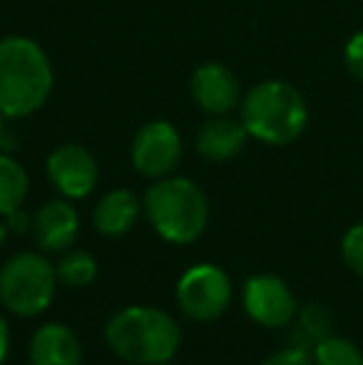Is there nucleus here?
I'll return each mask as SVG.
<instances>
[{
    "label": "nucleus",
    "instance_id": "19",
    "mask_svg": "<svg viewBox=\"0 0 363 365\" xmlns=\"http://www.w3.org/2000/svg\"><path fill=\"white\" fill-rule=\"evenodd\" d=\"M341 256H344V264L349 266L356 276H363V224H354L344 234Z\"/></svg>",
    "mask_w": 363,
    "mask_h": 365
},
{
    "label": "nucleus",
    "instance_id": "25",
    "mask_svg": "<svg viewBox=\"0 0 363 365\" xmlns=\"http://www.w3.org/2000/svg\"><path fill=\"white\" fill-rule=\"evenodd\" d=\"M160 365H172V361L170 363H160Z\"/></svg>",
    "mask_w": 363,
    "mask_h": 365
},
{
    "label": "nucleus",
    "instance_id": "1",
    "mask_svg": "<svg viewBox=\"0 0 363 365\" xmlns=\"http://www.w3.org/2000/svg\"><path fill=\"white\" fill-rule=\"evenodd\" d=\"M53 65L45 50L25 35L0 40V115L28 117L53 92Z\"/></svg>",
    "mask_w": 363,
    "mask_h": 365
},
{
    "label": "nucleus",
    "instance_id": "3",
    "mask_svg": "<svg viewBox=\"0 0 363 365\" xmlns=\"http://www.w3.org/2000/svg\"><path fill=\"white\" fill-rule=\"evenodd\" d=\"M239 120L249 137L272 147H286L304 135L309 105L291 82L264 80L239 102Z\"/></svg>",
    "mask_w": 363,
    "mask_h": 365
},
{
    "label": "nucleus",
    "instance_id": "5",
    "mask_svg": "<svg viewBox=\"0 0 363 365\" xmlns=\"http://www.w3.org/2000/svg\"><path fill=\"white\" fill-rule=\"evenodd\" d=\"M58 291V271L45 254L23 251L10 256L0 269V303L20 318L40 316Z\"/></svg>",
    "mask_w": 363,
    "mask_h": 365
},
{
    "label": "nucleus",
    "instance_id": "2",
    "mask_svg": "<svg viewBox=\"0 0 363 365\" xmlns=\"http://www.w3.org/2000/svg\"><path fill=\"white\" fill-rule=\"evenodd\" d=\"M105 343L132 365H160L177 356L182 331L167 311L155 306H127L105 326Z\"/></svg>",
    "mask_w": 363,
    "mask_h": 365
},
{
    "label": "nucleus",
    "instance_id": "15",
    "mask_svg": "<svg viewBox=\"0 0 363 365\" xmlns=\"http://www.w3.org/2000/svg\"><path fill=\"white\" fill-rule=\"evenodd\" d=\"M334 331V318L331 311L321 303H306L299 308L294 318V346L304 348V351H314L316 343H321L326 336Z\"/></svg>",
    "mask_w": 363,
    "mask_h": 365
},
{
    "label": "nucleus",
    "instance_id": "12",
    "mask_svg": "<svg viewBox=\"0 0 363 365\" xmlns=\"http://www.w3.org/2000/svg\"><path fill=\"white\" fill-rule=\"evenodd\" d=\"M30 365H83V343L65 323H45L28 346Z\"/></svg>",
    "mask_w": 363,
    "mask_h": 365
},
{
    "label": "nucleus",
    "instance_id": "7",
    "mask_svg": "<svg viewBox=\"0 0 363 365\" xmlns=\"http://www.w3.org/2000/svg\"><path fill=\"white\" fill-rule=\"evenodd\" d=\"M132 164L147 179L170 177L182 159V137L175 125L165 120L147 122L132 140Z\"/></svg>",
    "mask_w": 363,
    "mask_h": 365
},
{
    "label": "nucleus",
    "instance_id": "8",
    "mask_svg": "<svg viewBox=\"0 0 363 365\" xmlns=\"http://www.w3.org/2000/svg\"><path fill=\"white\" fill-rule=\"evenodd\" d=\"M242 306L247 316L264 328H286L299 313V303L289 284L272 274L252 276L244 284Z\"/></svg>",
    "mask_w": 363,
    "mask_h": 365
},
{
    "label": "nucleus",
    "instance_id": "4",
    "mask_svg": "<svg viewBox=\"0 0 363 365\" xmlns=\"http://www.w3.org/2000/svg\"><path fill=\"white\" fill-rule=\"evenodd\" d=\"M142 212L162 239L184 246L207 231L209 199L192 179L170 174L155 179V184L145 192Z\"/></svg>",
    "mask_w": 363,
    "mask_h": 365
},
{
    "label": "nucleus",
    "instance_id": "13",
    "mask_svg": "<svg viewBox=\"0 0 363 365\" xmlns=\"http://www.w3.org/2000/svg\"><path fill=\"white\" fill-rule=\"evenodd\" d=\"M249 140L247 127L242 120L227 115H214L197 132V152L209 162H229L244 149Z\"/></svg>",
    "mask_w": 363,
    "mask_h": 365
},
{
    "label": "nucleus",
    "instance_id": "20",
    "mask_svg": "<svg viewBox=\"0 0 363 365\" xmlns=\"http://www.w3.org/2000/svg\"><path fill=\"white\" fill-rule=\"evenodd\" d=\"M344 65H346V70H349V75L363 85V30L356 35H351L349 43H346Z\"/></svg>",
    "mask_w": 363,
    "mask_h": 365
},
{
    "label": "nucleus",
    "instance_id": "16",
    "mask_svg": "<svg viewBox=\"0 0 363 365\" xmlns=\"http://www.w3.org/2000/svg\"><path fill=\"white\" fill-rule=\"evenodd\" d=\"M28 197V174L10 154L0 152V217L18 212Z\"/></svg>",
    "mask_w": 363,
    "mask_h": 365
},
{
    "label": "nucleus",
    "instance_id": "23",
    "mask_svg": "<svg viewBox=\"0 0 363 365\" xmlns=\"http://www.w3.org/2000/svg\"><path fill=\"white\" fill-rule=\"evenodd\" d=\"M8 224H5V217H0V249H3L5 239H8Z\"/></svg>",
    "mask_w": 363,
    "mask_h": 365
},
{
    "label": "nucleus",
    "instance_id": "21",
    "mask_svg": "<svg viewBox=\"0 0 363 365\" xmlns=\"http://www.w3.org/2000/svg\"><path fill=\"white\" fill-rule=\"evenodd\" d=\"M259 365H314V358H311V353L304 351V348L289 346V348H284V351H276L274 356L264 358Z\"/></svg>",
    "mask_w": 363,
    "mask_h": 365
},
{
    "label": "nucleus",
    "instance_id": "22",
    "mask_svg": "<svg viewBox=\"0 0 363 365\" xmlns=\"http://www.w3.org/2000/svg\"><path fill=\"white\" fill-rule=\"evenodd\" d=\"M8 351H10V328H8L5 316L0 313V365H3L5 358H8Z\"/></svg>",
    "mask_w": 363,
    "mask_h": 365
},
{
    "label": "nucleus",
    "instance_id": "18",
    "mask_svg": "<svg viewBox=\"0 0 363 365\" xmlns=\"http://www.w3.org/2000/svg\"><path fill=\"white\" fill-rule=\"evenodd\" d=\"M311 358H314V365H363L361 348L349 338L334 336V333L316 343Z\"/></svg>",
    "mask_w": 363,
    "mask_h": 365
},
{
    "label": "nucleus",
    "instance_id": "11",
    "mask_svg": "<svg viewBox=\"0 0 363 365\" xmlns=\"http://www.w3.org/2000/svg\"><path fill=\"white\" fill-rule=\"evenodd\" d=\"M189 90L194 102L209 115H227L239 105V80L222 63L199 65L192 75Z\"/></svg>",
    "mask_w": 363,
    "mask_h": 365
},
{
    "label": "nucleus",
    "instance_id": "17",
    "mask_svg": "<svg viewBox=\"0 0 363 365\" xmlns=\"http://www.w3.org/2000/svg\"><path fill=\"white\" fill-rule=\"evenodd\" d=\"M55 271H58V281L70 289H85L92 281L97 279V259L90 254V251L83 249H68L60 254L58 264H55Z\"/></svg>",
    "mask_w": 363,
    "mask_h": 365
},
{
    "label": "nucleus",
    "instance_id": "24",
    "mask_svg": "<svg viewBox=\"0 0 363 365\" xmlns=\"http://www.w3.org/2000/svg\"><path fill=\"white\" fill-rule=\"evenodd\" d=\"M5 137H8V132H5V125H3V115H0V147H3Z\"/></svg>",
    "mask_w": 363,
    "mask_h": 365
},
{
    "label": "nucleus",
    "instance_id": "9",
    "mask_svg": "<svg viewBox=\"0 0 363 365\" xmlns=\"http://www.w3.org/2000/svg\"><path fill=\"white\" fill-rule=\"evenodd\" d=\"M48 177L65 199H85L97 187V162L90 149L63 145L48 157Z\"/></svg>",
    "mask_w": 363,
    "mask_h": 365
},
{
    "label": "nucleus",
    "instance_id": "14",
    "mask_svg": "<svg viewBox=\"0 0 363 365\" xmlns=\"http://www.w3.org/2000/svg\"><path fill=\"white\" fill-rule=\"evenodd\" d=\"M142 214V199L132 189H112L97 202L92 224L102 236H125Z\"/></svg>",
    "mask_w": 363,
    "mask_h": 365
},
{
    "label": "nucleus",
    "instance_id": "10",
    "mask_svg": "<svg viewBox=\"0 0 363 365\" xmlns=\"http://www.w3.org/2000/svg\"><path fill=\"white\" fill-rule=\"evenodd\" d=\"M30 231H33L35 244L40 246V251L63 254V251L73 249L75 239H78L80 217L68 199H53V202H45L35 212Z\"/></svg>",
    "mask_w": 363,
    "mask_h": 365
},
{
    "label": "nucleus",
    "instance_id": "6",
    "mask_svg": "<svg viewBox=\"0 0 363 365\" xmlns=\"http://www.w3.org/2000/svg\"><path fill=\"white\" fill-rule=\"evenodd\" d=\"M234 289L227 271L214 264H194L177 281V306L187 318L199 323L217 321L227 313Z\"/></svg>",
    "mask_w": 363,
    "mask_h": 365
}]
</instances>
